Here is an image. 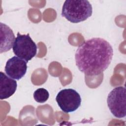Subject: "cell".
<instances>
[{"mask_svg":"<svg viewBox=\"0 0 126 126\" xmlns=\"http://www.w3.org/2000/svg\"><path fill=\"white\" fill-rule=\"evenodd\" d=\"M113 56L111 44L106 40L94 37L78 46L75 55L78 69L87 76L97 75L110 65Z\"/></svg>","mask_w":126,"mask_h":126,"instance_id":"6da1fadb","label":"cell"},{"mask_svg":"<svg viewBox=\"0 0 126 126\" xmlns=\"http://www.w3.org/2000/svg\"><path fill=\"white\" fill-rule=\"evenodd\" d=\"M92 13V6L88 0H66L63 6L62 16L71 23H78L87 20Z\"/></svg>","mask_w":126,"mask_h":126,"instance_id":"7a4b0ae2","label":"cell"},{"mask_svg":"<svg viewBox=\"0 0 126 126\" xmlns=\"http://www.w3.org/2000/svg\"><path fill=\"white\" fill-rule=\"evenodd\" d=\"M37 46L29 33L21 34L17 33L12 47L14 54L27 62L31 60L37 53Z\"/></svg>","mask_w":126,"mask_h":126,"instance_id":"3957f363","label":"cell"},{"mask_svg":"<svg viewBox=\"0 0 126 126\" xmlns=\"http://www.w3.org/2000/svg\"><path fill=\"white\" fill-rule=\"evenodd\" d=\"M126 90L124 87L113 89L108 94L107 102L111 113L116 118H123L126 115Z\"/></svg>","mask_w":126,"mask_h":126,"instance_id":"277c9868","label":"cell"},{"mask_svg":"<svg viewBox=\"0 0 126 126\" xmlns=\"http://www.w3.org/2000/svg\"><path fill=\"white\" fill-rule=\"evenodd\" d=\"M56 100L60 108L65 113L75 111L81 103L80 95L72 89H65L60 91Z\"/></svg>","mask_w":126,"mask_h":126,"instance_id":"5b68a950","label":"cell"},{"mask_svg":"<svg viewBox=\"0 0 126 126\" xmlns=\"http://www.w3.org/2000/svg\"><path fill=\"white\" fill-rule=\"evenodd\" d=\"M27 63L24 60L14 56L7 61L5 66V72L11 78L19 80L27 72Z\"/></svg>","mask_w":126,"mask_h":126,"instance_id":"8992f818","label":"cell"},{"mask_svg":"<svg viewBox=\"0 0 126 126\" xmlns=\"http://www.w3.org/2000/svg\"><path fill=\"white\" fill-rule=\"evenodd\" d=\"M0 99H4L12 96L17 89V82L5 73L0 72Z\"/></svg>","mask_w":126,"mask_h":126,"instance_id":"52a82bcc","label":"cell"},{"mask_svg":"<svg viewBox=\"0 0 126 126\" xmlns=\"http://www.w3.org/2000/svg\"><path fill=\"white\" fill-rule=\"evenodd\" d=\"M0 25V53L6 52L13 47L15 41V35L12 30L2 23Z\"/></svg>","mask_w":126,"mask_h":126,"instance_id":"ba28073f","label":"cell"},{"mask_svg":"<svg viewBox=\"0 0 126 126\" xmlns=\"http://www.w3.org/2000/svg\"><path fill=\"white\" fill-rule=\"evenodd\" d=\"M49 97L48 91L44 88H39L34 91L33 97L34 100L39 103H44L46 102Z\"/></svg>","mask_w":126,"mask_h":126,"instance_id":"9c48e42d","label":"cell"}]
</instances>
